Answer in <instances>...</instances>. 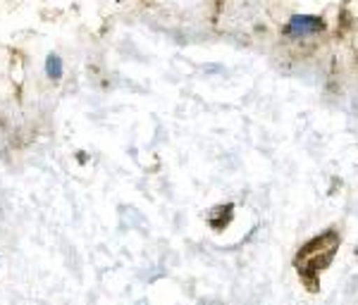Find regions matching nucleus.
Instances as JSON below:
<instances>
[{
    "instance_id": "2",
    "label": "nucleus",
    "mask_w": 358,
    "mask_h": 305,
    "mask_svg": "<svg viewBox=\"0 0 358 305\" xmlns=\"http://www.w3.org/2000/svg\"><path fill=\"white\" fill-rule=\"evenodd\" d=\"M320 29H322V22L317 20V17L296 15V17H292L287 31H289L292 36H306V34H315V31H320Z\"/></svg>"
},
{
    "instance_id": "4",
    "label": "nucleus",
    "mask_w": 358,
    "mask_h": 305,
    "mask_svg": "<svg viewBox=\"0 0 358 305\" xmlns=\"http://www.w3.org/2000/svg\"><path fill=\"white\" fill-rule=\"evenodd\" d=\"M45 72H48L50 79H60L62 77V60L57 55H48L45 60Z\"/></svg>"
},
{
    "instance_id": "1",
    "label": "nucleus",
    "mask_w": 358,
    "mask_h": 305,
    "mask_svg": "<svg viewBox=\"0 0 358 305\" xmlns=\"http://www.w3.org/2000/svg\"><path fill=\"white\" fill-rule=\"evenodd\" d=\"M339 248V236L334 232H327L322 236H317V239H313L310 244H306L301 253H299L296 258V265H299V274L308 281L310 289H315L313 286V277L310 274L313 272H320V269H325L327 265L332 262L334 253H337Z\"/></svg>"
},
{
    "instance_id": "3",
    "label": "nucleus",
    "mask_w": 358,
    "mask_h": 305,
    "mask_svg": "<svg viewBox=\"0 0 358 305\" xmlns=\"http://www.w3.org/2000/svg\"><path fill=\"white\" fill-rule=\"evenodd\" d=\"M217 212H220V217H215V215L208 217V222L213 224V229H222L224 224L232 220V205H224V208H217Z\"/></svg>"
}]
</instances>
